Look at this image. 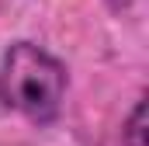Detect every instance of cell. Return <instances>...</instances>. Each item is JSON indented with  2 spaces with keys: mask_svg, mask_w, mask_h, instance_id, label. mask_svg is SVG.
I'll use <instances>...</instances> for the list:
<instances>
[{
  "mask_svg": "<svg viewBox=\"0 0 149 146\" xmlns=\"http://www.w3.org/2000/svg\"><path fill=\"white\" fill-rule=\"evenodd\" d=\"M104 4H108V7H111L114 14H121V11H128V7H132V4H139V0H104Z\"/></svg>",
  "mask_w": 149,
  "mask_h": 146,
  "instance_id": "obj_3",
  "label": "cell"
},
{
  "mask_svg": "<svg viewBox=\"0 0 149 146\" xmlns=\"http://www.w3.org/2000/svg\"><path fill=\"white\" fill-rule=\"evenodd\" d=\"M66 66L35 42H17L7 49L0 66V101L10 111L24 115L35 125L59 118L66 98Z\"/></svg>",
  "mask_w": 149,
  "mask_h": 146,
  "instance_id": "obj_1",
  "label": "cell"
},
{
  "mask_svg": "<svg viewBox=\"0 0 149 146\" xmlns=\"http://www.w3.org/2000/svg\"><path fill=\"white\" fill-rule=\"evenodd\" d=\"M121 146H146V98L135 101L132 115L121 125Z\"/></svg>",
  "mask_w": 149,
  "mask_h": 146,
  "instance_id": "obj_2",
  "label": "cell"
}]
</instances>
